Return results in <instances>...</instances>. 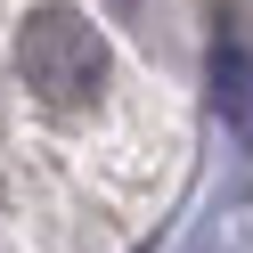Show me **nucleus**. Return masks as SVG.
<instances>
[{
	"instance_id": "f257e3e1",
	"label": "nucleus",
	"mask_w": 253,
	"mask_h": 253,
	"mask_svg": "<svg viewBox=\"0 0 253 253\" xmlns=\"http://www.w3.org/2000/svg\"><path fill=\"white\" fill-rule=\"evenodd\" d=\"M17 66H25V82H33L49 106H90L106 90V74H115V49H106V33L82 17V8L41 0L33 17L17 25Z\"/></svg>"
},
{
	"instance_id": "f03ea898",
	"label": "nucleus",
	"mask_w": 253,
	"mask_h": 253,
	"mask_svg": "<svg viewBox=\"0 0 253 253\" xmlns=\"http://www.w3.org/2000/svg\"><path fill=\"white\" fill-rule=\"evenodd\" d=\"M212 106H220V123L253 147V49H237V41L212 49Z\"/></svg>"
}]
</instances>
